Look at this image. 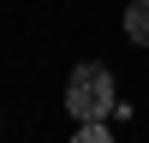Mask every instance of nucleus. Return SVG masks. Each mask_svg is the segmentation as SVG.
I'll return each mask as SVG.
<instances>
[{"label": "nucleus", "instance_id": "f03ea898", "mask_svg": "<svg viewBox=\"0 0 149 143\" xmlns=\"http://www.w3.org/2000/svg\"><path fill=\"white\" fill-rule=\"evenodd\" d=\"M125 36L137 48H149V0H131V6H125Z\"/></svg>", "mask_w": 149, "mask_h": 143}, {"label": "nucleus", "instance_id": "7ed1b4c3", "mask_svg": "<svg viewBox=\"0 0 149 143\" xmlns=\"http://www.w3.org/2000/svg\"><path fill=\"white\" fill-rule=\"evenodd\" d=\"M72 143H113V131H107V119H102V125H78Z\"/></svg>", "mask_w": 149, "mask_h": 143}, {"label": "nucleus", "instance_id": "f257e3e1", "mask_svg": "<svg viewBox=\"0 0 149 143\" xmlns=\"http://www.w3.org/2000/svg\"><path fill=\"white\" fill-rule=\"evenodd\" d=\"M113 107L119 101H113V72H107V66L90 60V66H78L66 78V113L78 119V125H102Z\"/></svg>", "mask_w": 149, "mask_h": 143}]
</instances>
